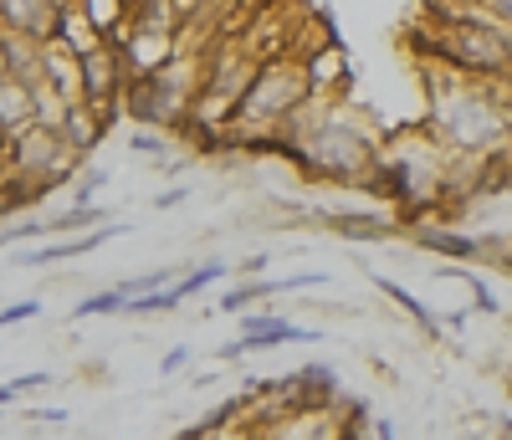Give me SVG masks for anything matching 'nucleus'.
Instances as JSON below:
<instances>
[{"label": "nucleus", "instance_id": "nucleus-1", "mask_svg": "<svg viewBox=\"0 0 512 440\" xmlns=\"http://www.w3.org/2000/svg\"><path fill=\"white\" fill-rule=\"evenodd\" d=\"M277 159H287L303 180L344 185L374 195L384 139L374 134V118L349 98H313L277 128Z\"/></svg>", "mask_w": 512, "mask_h": 440}, {"label": "nucleus", "instance_id": "nucleus-2", "mask_svg": "<svg viewBox=\"0 0 512 440\" xmlns=\"http://www.w3.org/2000/svg\"><path fill=\"white\" fill-rule=\"evenodd\" d=\"M425 128L451 154H507L512 149V77L472 82L425 62Z\"/></svg>", "mask_w": 512, "mask_h": 440}, {"label": "nucleus", "instance_id": "nucleus-3", "mask_svg": "<svg viewBox=\"0 0 512 440\" xmlns=\"http://www.w3.org/2000/svg\"><path fill=\"white\" fill-rule=\"evenodd\" d=\"M507 26H466V21H431L425 31V57L446 72H461L472 82H507L512 77V52H507Z\"/></svg>", "mask_w": 512, "mask_h": 440}, {"label": "nucleus", "instance_id": "nucleus-4", "mask_svg": "<svg viewBox=\"0 0 512 440\" xmlns=\"http://www.w3.org/2000/svg\"><path fill=\"white\" fill-rule=\"evenodd\" d=\"M77 169H82V159L62 144V134H52V128H26V134L11 139L6 154H0V174H11L36 205L57 190H67L77 180Z\"/></svg>", "mask_w": 512, "mask_h": 440}, {"label": "nucleus", "instance_id": "nucleus-5", "mask_svg": "<svg viewBox=\"0 0 512 440\" xmlns=\"http://www.w3.org/2000/svg\"><path fill=\"white\" fill-rule=\"evenodd\" d=\"M113 47L128 67V77H154L175 62L180 47V31H159V26H139V21H123V31L113 36Z\"/></svg>", "mask_w": 512, "mask_h": 440}, {"label": "nucleus", "instance_id": "nucleus-6", "mask_svg": "<svg viewBox=\"0 0 512 440\" xmlns=\"http://www.w3.org/2000/svg\"><path fill=\"white\" fill-rule=\"evenodd\" d=\"M77 67H82V103L118 113L123 108V87H128V67H123L113 41H103V47H93V52H82Z\"/></svg>", "mask_w": 512, "mask_h": 440}, {"label": "nucleus", "instance_id": "nucleus-7", "mask_svg": "<svg viewBox=\"0 0 512 440\" xmlns=\"http://www.w3.org/2000/svg\"><path fill=\"white\" fill-rule=\"evenodd\" d=\"M251 430H256V440H338L349 425L338 420L333 405H303V410H287V415L262 420Z\"/></svg>", "mask_w": 512, "mask_h": 440}, {"label": "nucleus", "instance_id": "nucleus-8", "mask_svg": "<svg viewBox=\"0 0 512 440\" xmlns=\"http://www.w3.org/2000/svg\"><path fill=\"white\" fill-rule=\"evenodd\" d=\"M318 338H328V333H318V328H303V323H292V318H282V313H272V307H256V313H246L241 318V359L246 354H262V348H287V343H318Z\"/></svg>", "mask_w": 512, "mask_h": 440}, {"label": "nucleus", "instance_id": "nucleus-9", "mask_svg": "<svg viewBox=\"0 0 512 440\" xmlns=\"http://www.w3.org/2000/svg\"><path fill=\"white\" fill-rule=\"evenodd\" d=\"M72 0H0V31H16V36H31V41H57L62 31V11Z\"/></svg>", "mask_w": 512, "mask_h": 440}, {"label": "nucleus", "instance_id": "nucleus-10", "mask_svg": "<svg viewBox=\"0 0 512 440\" xmlns=\"http://www.w3.org/2000/svg\"><path fill=\"white\" fill-rule=\"evenodd\" d=\"M308 67V87H313V98H349V82H354V67H349V52L338 47V41H323V47H313L303 57Z\"/></svg>", "mask_w": 512, "mask_h": 440}, {"label": "nucleus", "instance_id": "nucleus-11", "mask_svg": "<svg viewBox=\"0 0 512 440\" xmlns=\"http://www.w3.org/2000/svg\"><path fill=\"white\" fill-rule=\"evenodd\" d=\"M410 241L431 256H446L456 267H472V261H487V241L472 236V231H456V226H436V220H425V226L410 231Z\"/></svg>", "mask_w": 512, "mask_h": 440}, {"label": "nucleus", "instance_id": "nucleus-12", "mask_svg": "<svg viewBox=\"0 0 512 440\" xmlns=\"http://www.w3.org/2000/svg\"><path fill=\"white\" fill-rule=\"evenodd\" d=\"M308 220H318L323 231L344 236V241H390V236H400L395 215H374V210H318Z\"/></svg>", "mask_w": 512, "mask_h": 440}, {"label": "nucleus", "instance_id": "nucleus-13", "mask_svg": "<svg viewBox=\"0 0 512 440\" xmlns=\"http://www.w3.org/2000/svg\"><path fill=\"white\" fill-rule=\"evenodd\" d=\"M108 123H113V113L108 108H93V103H72L67 108V118H62V144L77 154V159H88L103 139H108Z\"/></svg>", "mask_w": 512, "mask_h": 440}, {"label": "nucleus", "instance_id": "nucleus-14", "mask_svg": "<svg viewBox=\"0 0 512 440\" xmlns=\"http://www.w3.org/2000/svg\"><path fill=\"white\" fill-rule=\"evenodd\" d=\"M26 128H36V108H31V87L16 82L11 72L0 77V134L21 139Z\"/></svg>", "mask_w": 512, "mask_h": 440}, {"label": "nucleus", "instance_id": "nucleus-15", "mask_svg": "<svg viewBox=\"0 0 512 440\" xmlns=\"http://www.w3.org/2000/svg\"><path fill=\"white\" fill-rule=\"evenodd\" d=\"M41 82H47L52 93H62L67 103H82V67H77V57L62 47V41H47V57H41Z\"/></svg>", "mask_w": 512, "mask_h": 440}, {"label": "nucleus", "instance_id": "nucleus-16", "mask_svg": "<svg viewBox=\"0 0 512 440\" xmlns=\"http://www.w3.org/2000/svg\"><path fill=\"white\" fill-rule=\"evenodd\" d=\"M364 272H369V282H374V287H379L384 297H390V302L400 307V313H405V318H410V323H415V328H420L425 338H441V318H436L431 307H425V302H420V297H415L410 287L390 282V277H384V272H374V267H364Z\"/></svg>", "mask_w": 512, "mask_h": 440}, {"label": "nucleus", "instance_id": "nucleus-17", "mask_svg": "<svg viewBox=\"0 0 512 440\" xmlns=\"http://www.w3.org/2000/svg\"><path fill=\"white\" fill-rule=\"evenodd\" d=\"M272 297H277V282L272 277H246L241 287H231V292H221V313H231V318H246V313H256V307H272Z\"/></svg>", "mask_w": 512, "mask_h": 440}, {"label": "nucleus", "instance_id": "nucleus-18", "mask_svg": "<svg viewBox=\"0 0 512 440\" xmlns=\"http://www.w3.org/2000/svg\"><path fill=\"white\" fill-rule=\"evenodd\" d=\"M31 108H36V128H52V134H57L72 103H67L62 93H52L47 82H36V87H31Z\"/></svg>", "mask_w": 512, "mask_h": 440}, {"label": "nucleus", "instance_id": "nucleus-19", "mask_svg": "<svg viewBox=\"0 0 512 440\" xmlns=\"http://www.w3.org/2000/svg\"><path fill=\"white\" fill-rule=\"evenodd\" d=\"M180 302H185V297H180V287L169 282L164 292H149V297H128V307H123V313H128V318H164V313H175Z\"/></svg>", "mask_w": 512, "mask_h": 440}, {"label": "nucleus", "instance_id": "nucleus-20", "mask_svg": "<svg viewBox=\"0 0 512 440\" xmlns=\"http://www.w3.org/2000/svg\"><path fill=\"white\" fill-rule=\"evenodd\" d=\"M221 277H231V261H226V256H210V261H200L195 272H185V277H180L175 287H180V297L190 302L195 292H205L210 282H221Z\"/></svg>", "mask_w": 512, "mask_h": 440}, {"label": "nucleus", "instance_id": "nucleus-21", "mask_svg": "<svg viewBox=\"0 0 512 440\" xmlns=\"http://www.w3.org/2000/svg\"><path fill=\"white\" fill-rule=\"evenodd\" d=\"M123 307H128V292L123 287H103L93 297H82L72 307V318H113V313H123Z\"/></svg>", "mask_w": 512, "mask_h": 440}, {"label": "nucleus", "instance_id": "nucleus-22", "mask_svg": "<svg viewBox=\"0 0 512 440\" xmlns=\"http://www.w3.org/2000/svg\"><path fill=\"white\" fill-rule=\"evenodd\" d=\"M31 318H41V297H26V302L0 307V328H16V323H31Z\"/></svg>", "mask_w": 512, "mask_h": 440}, {"label": "nucleus", "instance_id": "nucleus-23", "mask_svg": "<svg viewBox=\"0 0 512 440\" xmlns=\"http://www.w3.org/2000/svg\"><path fill=\"white\" fill-rule=\"evenodd\" d=\"M108 185V174L103 169H93V174H82V180H77V190H72V205H93V195Z\"/></svg>", "mask_w": 512, "mask_h": 440}, {"label": "nucleus", "instance_id": "nucleus-24", "mask_svg": "<svg viewBox=\"0 0 512 440\" xmlns=\"http://www.w3.org/2000/svg\"><path fill=\"white\" fill-rule=\"evenodd\" d=\"M128 149L149 154V159H164V154H169V139H159V134H134V139H128Z\"/></svg>", "mask_w": 512, "mask_h": 440}, {"label": "nucleus", "instance_id": "nucleus-25", "mask_svg": "<svg viewBox=\"0 0 512 440\" xmlns=\"http://www.w3.org/2000/svg\"><path fill=\"white\" fill-rule=\"evenodd\" d=\"M200 440H256V430H251V420H236V425L210 430V435H200Z\"/></svg>", "mask_w": 512, "mask_h": 440}, {"label": "nucleus", "instance_id": "nucleus-26", "mask_svg": "<svg viewBox=\"0 0 512 440\" xmlns=\"http://www.w3.org/2000/svg\"><path fill=\"white\" fill-rule=\"evenodd\" d=\"M47 384H52V374H16V379H11V394L21 400V394H31V389H47Z\"/></svg>", "mask_w": 512, "mask_h": 440}, {"label": "nucleus", "instance_id": "nucleus-27", "mask_svg": "<svg viewBox=\"0 0 512 440\" xmlns=\"http://www.w3.org/2000/svg\"><path fill=\"white\" fill-rule=\"evenodd\" d=\"M190 364V343H180V348H169V354L159 359V374H175V369H185Z\"/></svg>", "mask_w": 512, "mask_h": 440}, {"label": "nucleus", "instance_id": "nucleus-28", "mask_svg": "<svg viewBox=\"0 0 512 440\" xmlns=\"http://www.w3.org/2000/svg\"><path fill=\"white\" fill-rule=\"evenodd\" d=\"M369 430H374V440H400V430H395L390 415H369Z\"/></svg>", "mask_w": 512, "mask_h": 440}, {"label": "nucleus", "instance_id": "nucleus-29", "mask_svg": "<svg viewBox=\"0 0 512 440\" xmlns=\"http://www.w3.org/2000/svg\"><path fill=\"white\" fill-rule=\"evenodd\" d=\"M185 195H190V190H185V185H169V190H159V195H154V200H149V205H154V210H169V205H180V200H185Z\"/></svg>", "mask_w": 512, "mask_h": 440}, {"label": "nucleus", "instance_id": "nucleus-30", "mask_svg": "<svg viewBox=\"0 0 512 440\" xmlns=\"http://www.w3.org/2000/svg\"><path fill=\"white\" fill-rule=\"evenodd\" d=\"M482 6H487V11H492V16L507 26V31H512V0H482Z\"/></svg>", "mask_w": 512, "mask_h": 440}, {"label": "nucleus", "instance_id": "nucleus-31", "mask_svg": "<svg viewBox=\"0 0 512 440\" xmlns=\"http://www.w3.org/2000/svg\"><path fill=\"white\" fill-rule=\"evenodd\" d=\"M26 420H41V425H62L67 410H26Z\"/></svg>", "mask_w": 512, "mask_h": 440}, {"label": "nucleus", "instance_id": "nucleus-32", "mask_svg": "<svg viewBox=\"0 0 512 440\" xmlns=\"http://www.w3.org/2000/svg\"><path fill=\"white\" fill-rule=\"evenodd\" d=\"M267 261H272V251H267V256H251V261H241V272H246V277H256V272H267Z\"/></svg>", "mask_w": 512, "mask_h": 440}, {"label": "nucleus", "instance_id": "nucleus-33", "mask_svg": "<svg viewBox=\"0 0 512 440\" xmlns=\"http://www.w3.org/2000/svg\"><path fill=\"white\" fill-rule=\"evenodd\" d=\"M6 405H16V394H11V384H0V410Z\"/></svg>", "mask_w": 512, "mask_h": 440}, {"label": "nucleus", "instance_id": "nucleus-34", "mask_svg": "<svg viewBox=\"0 0 512 440\" xmlns=\"http://www.w3.org/2000/svg\"><path fill=\"white\" fill-rule=\"evenodd\" d=\"M0 77H6V41H0Z\"/></svg>", "mask_w": 512, "mask_h": 440}, {"label": "nucleus", "instance_id": "nucleus-35", "mask_svg": "<svg viewBox=\"0 0 512 440\" xmlns=\"http://www.w3.org/2000/svg\"><path fill=\"white\" fill-rule=\"evenodd\" d=\"M502 440H512V420H502Z\"/></svg>", "mask_w": 512, "mask_h": 440}, {"label": "nucleus", "instance_id": "nucleus-36", "mask_svg": "<svg viewBox=\"0 0 512 440\" xmlns=\"http://www.w3.org/2000/svg\"><path fill=\"white\" fill-rule=\"evenodd\" d=\"M175 440H200V435H195V430H185V435H175Z\"/></svg>", "mask_w": 512, "mask_h": 440}, {"label": "nucleus", "instance_id": "nucleus-37", "mask_svg": "<svg viewBox=\"0 0 512 440\" xmlns=\"http://www.w3.org/2000/svg\"><path fill=\"white\" fill-rule=\"evenodd\" d=\"M6 144H11V139H6V134H0V154H6Z\"/></svg>", "mask_w": 512, "mask_h": 440}]
</instances>
